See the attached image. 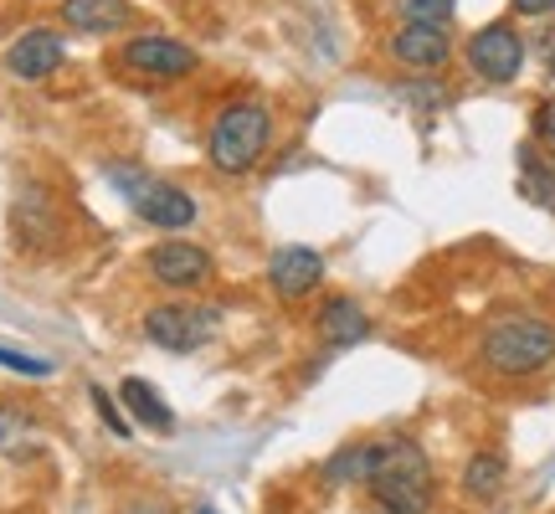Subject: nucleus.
Listing matches in <instances>:
<instances>
[{
    "mask_svg": "<svg viewBox=\"0 0 555 514\" xmlns=\"http://www.w3.org/2000/svg\"><path fill=\"white\" fill-rule=\"evenodd\" d=\"M457 11V0H401V16L412 26H448Z\"/></svg>",
    "mask_w": 555,
    "mask_h": 514,
    "instance_id": "6ab92c4d",
    "label": "nucleus"
},
{
    "mask_svg": "<svg viewBox=\"0 0 555 514\" xmlns=\"http://www.w3.org/2000/svg\"><path fill=\"white\" fill-rule=\"evenodd\" d=\"M515 11L519 16H551L555 0H515Z\"/></svg>",
    "mask_w": 555,
    "mask_h": 514,
    "instance_id": "5701e85b",
    "label": "nucleus"
},
{
    "mask_svg": "<svg viewBox=\"0 0 555 514\" xmlns=\"http://www.w3.org/2000/svg\"><path fill=\"white\" fill-rule=\"evenodd\" d=\"M268 129H273V119L253 99L221 108L217 124H211V165L221 176H247L262 159V150H268Z\"/></svg>",
    "mask_w": 555,
    "mask_h": 514,
    "instance_id": "7ed1b4c3",
    "label": "nucleus"
},
{
    "mask_svg": "<svg viewBox=\"0 0 555 514\" xmlns=\"http://www.w3.org/2000/svg\"><path fill=\"white\" fill-rule=\"evenodd\" d=\"M150 273L165 288H201V283H211L217 262L196 242H159L155 253H150Z\"/></svg>",
    "mask_w": 555,
    "mask_h": 514,
    "instance_id": "6e6552de",
    "label": "nucleus"
},
{
    "mask_svg": "<svg viewBox=\"0 0 555 514\" xmlns=\"http://www.w3.org/2000/svg\"><path fill=\"white\" fill-rule=\"evenodd\" d=\"M468 67H474L483 82H515L519 67H525V41H519V31L504 26V21L474 31V41H468Z\"/></svg>",
    "mask_w": 555,
    "mask_h": 514,
    "instance_id": "423d86ee",
    "label": "nucleus"
},
{
    "mask_svg": "<svg viewBox=\"0 0 555 514\" xmlns=\"http://www.w3.org/2000/svg\"><path fill=\"white\" fill-rule=\"evenodd\" d=\"M371 494L386 514H427V504H433V463L412 437H386L376 448Z\"/></svg>",
    "mask_w": 555,
    "mask_h": 514,
    "instance_id": "f03ea898",
    "label": "nucleus"
},
{
    "mask_svg": "<svg viewBox=\"0 0 555 514\" xmlns=\"http://www.w3.org/2000/svg\"><path fill=\"white\" fill-rule=\"evenodd\" d=\"M31 448H37V427H31L21 412L0 407V453H5V458H26Z\"/></svg>",
    "mask_w": 555,
    "mask_h": 514,
    "instance_id": "a211bd4d",
    "label": "nucleus"
},
{
    "mask_svg": "<svg viewBox=\"0 0 555 514\" xmlns=\"http://www.w3.org/2000/svg\"><path fill=\"white\" fill-rule=\"evenodd\" d=\"M319 335H324V345H335V350H345V345H360V339L371 335V319H365V309H360L356 298H324V309H319Z\"/></svg>",
    "mask_w": 555,
    "mask_h": 514,
    "instance_id": "f8f14e48",
    "label": "nucleus"
},
{
    "mask_svg": "<svg viewBox=\"0 0 555 514\" xmlns=\"http://www.w3.org/2000/svg\"><path fill=\"white\" fill-rule=\"evenodd\" d=\"M376 448L380 442H345V448L324 463V484H330V489H345V484H371V474H376Z\"/></svg>",
    "mask_w": 555,
    "mask_h": 514,
    "instance_id": "4468645a",
    "label": "nucleus"
},
{
    "mask_svg": "<svg viewBox=\"0 0 555 514\" xmlns=\"http://www.w3.org/2000/svg\"><path fill=\"white\" fill-rule=\"evenodd\" d=\"M62 37L57 31H47V26H31V31H21L16 41H11V52H5V67L16 73V78L26 82H37L47 78V73H57L62 67Z\"/></svg>",
    "mask_w": 555,
    "mask_h": 514,
    "instance_id": "9b49d317",
    "label": "nucleus"
},
{
    "mask_svg": "<svg viewBox=\"0 0 555 514\" xmlns=\"http://www.w3.org/2000/svg\"><path fill=\"white\" fill-rule=\"evenodd\" d=\"M535 134H540V144L551 150V159H555V99H545L535 108Z\"/></svg>",
    "mask_w": 555,
    "mask_h": 514,
    "instance_id": "4be33fe9",
    "label": "nucleus"
},
{
    "mask_svg": "<svg viewBox=\"0 0 555 514\" xmlns=\"http://www.w3.org/2000/svg\"><path fill=\"white\" fill-rule=\"evenodd\" d=\"M124 67L139 73V78H159V82H176L185 73H196V52L185 41L170 37H134L124 47Z\"/></svg>",
    "mask_w": 555,
    "mask_h": 514,
    "instance_id": "0eeeda50",
    "label": "nucleus"
},
{
    "mask_svg": "<svg viewBox=\"0 0 555 514\" xmlns=\"http://www.w3.org/2000/svg\"><path fill=\"white\" fill-rule=\"evenodd\" d=\"M114 176L129 185V201H134V211L150 227L159 232H185L191 221H196V201L185 196L180 185H165V180H139L134 170H114Z\"/></svg>",
    "mask_w": 555,
    "mask_h": 514,
    "instance_id": "39448f33",
    "label": "nucleus"
},
{
    "mask_svg": "<svg viewBox=\"0 0 555 514\" xmlns=\"http://www.w3.org/2000/svg\"><path fill=\"white\" fill-rule=\"evenodd\" d=\"M0 365H5V371H21V376H37V381L57 371L52 360H41V356H21V350H11V345H0Z\"/></svg>",
    "mask_w": 555,
    "mask_h": 514,
    "instance_id": "412c9836",
    "label": "nucleus"
},
{
    "mask_svg": "<svg viewBox=\"0 0 555 514\" xmlns=\"http://www.w3.org/2000/svg\"><path fill=\"white\" fill-rule=\"evenodd\" d=\"M217 319L221 309H211V304H155L144 314V335L155 339L159 350L185 356V350H201L206 339L217 335Z\"/></svg>",
    "mask_w": 555,
    "mask_h": 514,
    "instance_id": "20e7f679",
    "label": "nucleus"
},
{
    "mask_svg": "<svg viewBox=\"0 0 555 514\" xmlns=\"http://www.w3.org/2000/svg\"><path fill=\"white\" fill-rule=\"evenodd\" d=\"M324 278V257L314 247H278L273 262H268V283H273L278 298H304L319 288Z\"/></svg>",
    "mask_w": 555,
    "mask_h": 514,
    "instance_id": "1a4fd4ad",
    "label": "nucleus"
},
{
    "mask_svg": "<svg viewBox=\"0 0 555 514\" xmlns=\"http://www.w3.org/2000/svg\"><path fill=\"white\" fill-rule=\"evenodd\" d=\"M478 356L494 376H540L545 365H555V324L540 314H504L483 330Z\"/></svg>",
    "mask_w": 555,
    "mask_h": 514,
    "instance_id": "f257e3e1",
    "label": "nucleus"
},
{
    "mask_svg": "<svg viewBox=\"0 0 555 514\" xmlns=\"http://www.w3.org/2000/svg\"><path fill=\"white\" fill-rule=\"evenodd\" d=\"M196 514H217V510H196Z\"/></svg>",
    "mask_w": 555,
    "mask_h": 514,
    "instance_id": "b1692460",
    "label": "nucleus"
},
{
    "mask_svg": "<svg viewBox=\"0 0 555 514\" xmlns=\"http://www.w3.org/2000/svg\"><path fill=\"white\" fill-rule=\"evenodd\" d=\"M62 21L73 31L103 37V31H119L129 21V0H62Z\"/></svg>",
    "mask_w": 555,
    "mask_h": 514,
    "instance_id": "ddd939ff",
    "label": "nucleus"
},
{
    "mask_svg": "<svg viewBox=\"0 0 555 514\" xmlns=\"http://www.w3.org/2000/svg\"><path fill=\"white\" fill-rule=\"evenodd\" d=\"M88 396H93V407H99V416H103V427L119 437V442H129L134 437V427H129V416H124V407L114 401V396L103 391V386H88Z\"/></svg>",
    "mask_w": 555,
    "mask_h": 514,
    "instance_id": "aec40b11",
    "label": "nucleus"
},
{
    "mask_svg": "<svg viewBox=\"0 0 555 514\" xmlns=\"http://www.w3.org/2000/svg\"><path fill=\"white\" fill-rule=\"evenodd\" d=\"M119 401L129 407V416L134 422H144V427H155V433H170L176 427V412L165 407V396L150 386V381H139V376H129L119 386Z\"/></svg>",
    "mask_w": 555,
    "mask_h": 514,
    "instance_id": "2eb2a0df",
    "label": "nucleus"
},
{
    "mask_svg": "<svg viewBox=\"0 0 555 514\" xmlns=\"http://www.w3.org/2000/svg\"><path fill=\"white\" fill-rule=\"evenodd\" d=\"M519 196L540 206V211H555V170L540 155H519Z\"/></svg>",
    "mask_w": 555,
    "mask_h": 514,
    "instance_id": "f3484780",
    "label": "nucleus"
},
{
    "mask_svg": "<svg viewBox=\"0 0 555 514\" xmlns=\"http://www.w3.org/2000/svg\"><path fill=\"white\" fill-rule=\"evenodd\" d=\"M504 478H509V463H504V453H474L468 458V468H463V494L478 499V504H489V499L504 494Z\"/></svg>",
    "mask_w": 555,
    "mask_h": 514,
    "instance_id": "dca6fc26",
    "label": "nucleus"
},
{
    "mask_svg": "<svg viewBox=\"0 0 555 514\" xmlns=\"http://www.w3.org/2000/svg\"><path fill=\"white\" fill-rule=\"evenodd\" d=\"M391 57L401 67H412V73H433L442 62L453 57V37H448V26H401L397 37H391Z\"/></svg>",
    "mask_w": 555,
    "mask_h": 514,
    "instance_id": "9d476101",
    "label": "nucleus"
}]
</instances>
